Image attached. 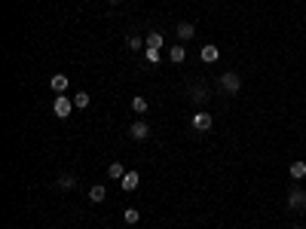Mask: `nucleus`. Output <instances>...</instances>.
<instances>
[{
    "label": "nucleus",
    "instance_id": "f257e3e1",
    "mask_svg": "<svg viewBox=\"0 0 306 229\" xmlns=\"http://www.w3.org/2000/svg\"><path fill=\"white\" fill-rule=\"evenodd\" d=\"M218 89L226 92V95H236V92L242 89V76L236 74V71H226V74H221V79H218Z\"/></svg>",
    "mask_w": 306,
    "mask_h": 229
},
{
    "label": "nucleus",
    "instance_id": "f03ea898",
    "mask_svg": "<svg viewBox=\"0 0 306 229\" xmlns=\"http://www.w3.org/2000/svg\"><path fill=\"white\" fill-rule=\"evenodd\" d=\"M288 211H294V214L306 211V190H300V187L288 190Z\"/></svg>",
    "mask_w": 306,
    "mask_h": 229
},
{
    "label": "nucleus",
    "instance_id": "7ed1b4c3",
    "mask_svg": "<svg viewBox=\"0 0 306 229\" xmlns=\"http://www.w3.org/2000/svg\"><path fill=\"white\" fill-rule=\"evenodd\" d=\"M71 110H74V98L59 95V98L52 101V113H55L59 119H67V116H71Z\"/></svg>",
    "mask_w": 306,
    "mask_h": 229
},
{
    "label": "nucleus",
    "instance_id": "20e7f679",
    "mask_svg": "<svg viewBox=\"0 0 306 229\" xmlns=\"http://www.w3.org/2000/svg\"><path fill=\"white\" fill-rule=\"evenodd\" d=\"M190 122H193L196 132H208L211 125H214V116H211L208 110H199V113H193V116H190Z\"/></svg>",
    "mask_w": 306,
    "mask_h": 229
},
{
    "label": "nucleus",
    "instance_id": "39448f33",
    "mask_svg": "<svg viewBox=\"0 0 306 229\" xmlns=\"http://www.w3.org/2000/svg\"><path fill=\"white\" fill-rule=\"evenodd\" d=\"M129 134H132V141H147V137H150V125H147L144 119H135L129 125Z\"/></svg>",
    "mask_w": 306,
    "mask_h": 229
},
{
    "label": "nucleus",
    "instance_id": "423d86ee",
    "mask_svg": "<svg viewBox=\"0 0 306 229\" xmlns=\"http://www.w3.org/2000/svg\"><path fill=\"white\" fill-rule=\"evenodd\" d=\"M178 40H193L196 37V25H193V21H178Z\"/></svg>",
    "mask_w": 306,
    "mask_h": 229
},
{
    "label": "nucleus",
    "instance_id": "0eeeda50",
    "mask_svg": "<svg viewBox=\"0 0 306 229\" xmlns=\"http://www.w3.org/2000/svg\"><path fill=\"white\" fill-rule=\"evenodd\" d=\"M120 183H122V190H126V192H135V190H138V183H141V174H138V171H126V177H122Z\"/></svg>",
    "mask_w": 306,
    "mask_h": 229
},
{
    "label": "nucleus",
    "instance_id": "6e6552de",
    "mask_svg": "<svg viewBox=\"0 0 306 229\" xmlns=\"http://www.w3.org/2000/svg\"><path fill=\"white\" fill-rule=\"evenodd\" d=\"M218 58H221V49H218L214 43H205V46H202V61H205V64H214Z\"/></svg>",
    "mask_w": 306,
    "mask_h": 229
},
{
    "label": "nucleus",
    "instance_id": "1a4fd4ad",
    "mask_svg": "<svg viewBox=\"0 0 306 229\" xmlns=\"http://www.w3.org/2000/svg\"><path fill=\"white\" fill-rule=\"evenodd\" d=\"M168 58H172V64H181L187 58V49H184V43H175L172 49H168Z\"/></svg>",
    "mask_w": 306,
    "mask_h": 229
},
{
    "label": "nucleus",
    "instance_id": "9d476101",
    "mask_svg": "<svg viewBox=\"0 0 306 229\" xmlns=\"http://www.w3.org/2000/svg\"><path fill=\"white\" fill-rule=\"evenodd\" d=\"M107 177L110 180H122V177H126V165H122V162H110L107 165Z\"/></svg>",
    "mask_w": 306,
    "mask_h": 229
},
{
    "label": "nucleus",
    "instance_id": "9b49d317",
    "mask_svg": "<svg viewBox=\"0 0 306 229\" xmlns=\"http://www.w3.org/2000/svg\"><path fill=\"white\" fill-rule=\"evenodd\" d=\"M144 40H147V49H163V46H165V40H163V34H160V31H150Z\"/></svg>",
    "mask_w": 306,
    "mask_h": 229
},
{
    "label": "nucleus",
    "instance_id": "f8f14e48",
    "mask_svg": "<svg viewBox=\"0 0 306 229\" xmlns=\"http://www.w3.org/2000/svg\"><path fill=\"white\" fill-rule=\"evenodd\" d=\"M49 86H52V92L64 95V92H67V76H64V74H55V76L49 79Z\"/></svg>",
    "mask_w": 306,
    "mask_h": 229
},
{
    "label": "nucleus",
    "instance_id": "ddd939ff",
    "mask_svg": "<svg viewBox=\"0 0 306 229\" xmlns=\"http://www.w3.org/2000/svg\"><path fill=\"white\" fill-rule=\"evenodd\" d=\"M288 174H291L294 180H303V177H306V162H300V159H297V162H291V165H288Z\"/></svg>",
    "mask_w": 306,
    "mask_h": 229
},
{
    "label": "nucleus",
    "instance_id": "4468645a",
    "mask_svg": "<svg viewBox=\"0 0 306 229\" xmlns=\"http://www.w3.org/2000/svg\"><path fill=\"white\" fill-rule=\"evenodd\" d=\"M55 183H59V190L71 192V190L77 187V177H74V174H59V180H55Z\"/></svg>",
    "mask_w": 306,
    "mask_h": 229
},
{
    "label": "nucleus",
    "instance_id": "2eb2a0df",
    "mask_svg": "<svg viewBox=\"0 0 306 229\" xmlns=\"http://www.w3.org/2000/svg\"><path fill=\"white\" fill-rule=\"evenodd\" d=\"M190 98H193L196 104H205V101H208V89L205 86H193V89H190Z\"/></svg>",
    "mask_w": 306,
    "mask_h": 229
},
{
    "label": "nucleus",
    "instance_id": "dca6fc26",
    "mask_svg": "<svg viewBox=\"0 0 306 229\" xmlns=\"http://www.w3.org/2000/svg\"><path fill=\"white\" fill-rule=\"evenodd\" d=\"M89 199H92L95 205H98V202H104V199H107V190L98 183V187H92V190H89Z\"/></svg>",
    "mask_w": 306,
    "mask_h": 229
},
{
    "label": "nucleus",
    "instance_id": "f3484780",
    "mask_svg": "<svg viewBox=\"0 0 306 229\" xmlns=\"http://www.w3.org/2000/svg\"><path fill=\"white\" fill-rule=\"evenodd\" d=\"M147 107H150V104H147V98H141V95H135V98H132V110H135V113H141V116H144Z\"/></svg>",
    "mask_w": 306,
    "mask_h": 229
},
{
    "label": "nucleus",
    "instance_id": "a211bd4d",
    "mask_svg": "<svg viewBox=\"0 0 306 229\" xmlns=\"http://www.w3.org/2000/svg\"><path fill=\"white\" fill-rule=\"evenodd\" d=\"M122 217H126L129 226H135V223L141 220V211H138V208H126V211H122Z\"/></svg>",
    "mask_w": 306,
    "mask_h": 229
},
{
    "label": "nucleus",
    "instance_id": "6ab92c4d",
    "mask_svg": "<svg viewBox=\"0 0 306 229\" xmlns=\"http://www.w3.org/2000/svg\"><path fill=\"white\" fill-rule=\"evenodd\" d=\"M89 101H92V98H89V92H77V95H74V107H89Z\"/></svg>",
    "mask_w": 306,
    "mask_h": 229
},
{
    "label": "nucleus",
    "instance_id": "aec40b11",
    "mask_svg": "<svg viewBox=\"0 0 306 229\" xmlns=\"http://www.w3.org/2000/svg\"><path fill=\"white\" fill-rule=\"evenodd\" d=\"M126 46H129L132 52H141V46H147V40H141V37H129V40H126Z\"/></svg>",
    "mask_w": 306,
    "mask_h": 229
},
{
    "label": "nucleus",
    "instance_id": "412c9836",
    "mask_svg": "<svg viewBox=\"0 0 306 229\" xmlns=\"http://www.w3.org/2000/svg\"><path fill=\"white\" fill-rule=\"evenodd\" d=\"M147 61H150V64L160 61V49H147Z\"/></svg>",
    "mask_w": 306,
    "mask_h": 229
},
{
    "label": "nucleus",
    "instance_id": "4be33fe9",
    "mask_svg": "<svg viewBox=\"0 0 306 229\" xmlns=\"http://www.w3.org/2000/svg\"><path fill=\"white\" fill-rule=\"evenodd\" d=\"M294 229H306V226H300V223H297V226H294Z\"/></svg>",
    "mask_w": 306,
    "mask_h": 229
}]
</instances>
